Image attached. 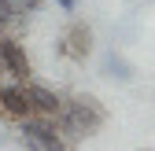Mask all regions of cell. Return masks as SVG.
<instances>
[{
	"label": "cell",
	"mask_w": 155,
	"mask_h": 151,
	"mask_svg": "<svg viewBox=\"0 0 155 151\" xmlns=\"http://www.w3.org/2000/svg\"><path fill=\"white\" fill-rule=\"evenodd\" d=\"M0 70L11 74V81H30L33 66L26 59V48L15 41V37H0Z\"/></svg>",
	"instance_id": "cell-3"
},
{
	"label": "cell",
	"mask_w": 155,
	"mask_h": 151,
	"mask_svg": "<svg viewBox=\"0 0 155 151\" xmlns=\"http://www.w3.org/2000/svg\"><path fill=\"white\" fill-rule=\"evenodd\" d=\"M4 140H8V137H4V133H0V144H4Z\"/></svg>",
	"instance_id": "cell-11"
},
{
	"label": "cell",
	"mask_w": 155,
	"mask_h": 151,
	"mask_svg": "<svg viewBox=\"0 0 155 151\" xmlns=\"http://www.w3.org/2000/svg\"><path fill=\"white\" fill-rule=\"evenodd\" d=\"M26 96H30V103H33V114H41V118H55L63 111V96L59 92H52L48 85H41V81H26Z\"/></svg>",
	"instance_id": "cell-6"
},
{
	"label": "cell",
	"mask_w": 155,
	"mask_h": 151,
	"mask_svg": "<svg viewBox=\"0 0 155 151\" xmlns=\"http://www.w3.org/2000/svg\"><path fill=\"white\" fill-rule=\"evenodd\" d=\"M0 111H4L8 118L15 122H22L33 114V103L26 96V81H8V85H0Z\"/></svg>",
	"instance_id": "cell-5"
},
{
	"label": "cell",
	"mask_w": 155,
	"mask_h": 151,
	"mask_svg": "<svg viewBox=\"0 0 155 151\" xmlns=\"http://www.w3.org/2000/svg\"><path fill=\"white\" fill-rule=\"evenodd\" d=\"M18 133L30 137V140H37V144H41V151H70V144L59 137V129H55V122H52V118L30 114V118L18 122Z\"/></svg>",
	"instance_id": "cell-2"
},
{
	"label": "cell",
	"mask_w": 155,
	"mask_h": 151,
	"mask_svg": "<svg viewBox=\"0 0 155 151\" xmlns=\"http://www.w3.org/2000/svg\"><path fill=\"white\" fill-rule=\"evenodd\" d=\"M55 52L74 59V63H85L89 52H92V30L85 22H70V30L59 37V44H55Z\"/></svg>",
	"instance_id": "cell-4"
},
{
	"label": "cell",
	"mask_w": 155,
	"mask_h": 151,
	"mask_svg": "<svg viewBox=\"0 0 155 151\" xmlns=\"http://www.w3.org/2000/svg\"><path fill=\"white\" fill-rule=\"evenodd\" d=\"M63 114H67L70 122H78V129H81L85 137H92L96 129L107 122V111L100 107L96 96H89V92H78V96L63 100Z\"/></svg>",
	"instance_id": "cell-1"
},
{
	"label": "cell",
	"mask_w": 155,
	"mask_h": 151,
	"mask_svg": "<svg viewBox=\"0 0 155 151\" xmlns=\"http://www.w3.org/2000/svg\"><path fill=\"white\" fill-rule=\"evenodd\" d=\"M18 15H22V11H18V4H15V0H0V30H4V26H11Z\"/></svg>",
	"instance_id": "cell-8"
},
{
	"label": "cell",
	"mask_w": 155,
	"mask_h": 151,
	"mask_svg": "<svg viewBox=\"0 0 155 151\" xmlns=\"http://www.w3.org/2000/svg\"><path fill=\"white\" fill-rule=\"evenodd\" d=\"M140 151H155V147H140Z\"/></svg>",
	"instance_id": "cell-12"
},
{
	"label": "cell",
	"mask_w": 155,
	"mask_h": 151,
	"mask_svg": "<svg viewBox=\"0 0 155 151\" xmlns=\"http://www.w3.org/2000/svg\"><path fill=\"white\" fill-rule=\"evenodd\" d=\"M15 4H18V11L33 15V11H41V8H45V0H15Z\"/></svg>",
	"instance_id": "cell-9"
},
{
	"label": "cell",
	"mask_w": 155,
	"mask_h": 151,
	"mask_svg": "<svg viewBox=\"0 0 155 151\" xmlns=\"http://www.w3.org/2000/svg\"><path fill=\"white\" fill-rule=\"evenodd\" d=\"M133 74H137V70H133V63H129V59H122L118 52H107V55H104V78L129 85V81H133Z\"/></svg>",
	"instance_id": "cell-7"
},
{
	"label": "cell",
	"mask_w": 155,
	"mask_h": 151,
	"mask_svg": "<svg viewBox=\"0 0 155 151\" xmlns=\"http://www.w3.org/2000/svg\"><path fill=\"white\" fill-rule=\"evenodd\" d=\"M55 4H59L63 11H74V8H78V0H55Z\"/></svg>",
	"instance_id": "cell-10"
}]
</instances>
